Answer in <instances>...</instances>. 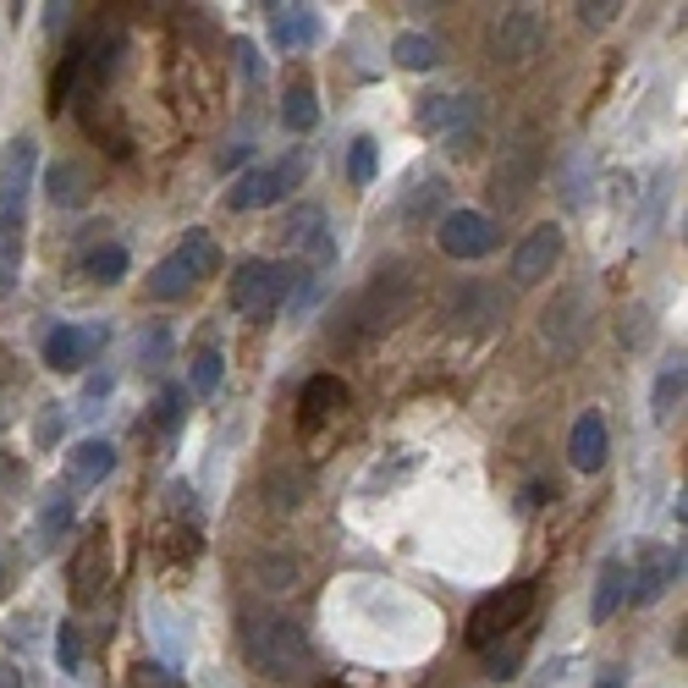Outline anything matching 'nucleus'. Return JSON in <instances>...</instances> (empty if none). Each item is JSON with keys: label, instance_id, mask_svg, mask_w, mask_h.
Returning <instances> with one entry per match:
<instances>
[{"label": "nucleus", "instance_id": "obj_45", "mask_svg": "<svg viewBox=\"0 0 688 688\" xmlns=\"http://www.w3.org/2000/svg\"><path fill=\"white\" fill-rule=\"evenodd\" d=\"M237 61H243L249 83H254V78H260V61H254V44H249V39H237Z\"/></svg>", "mask_w": 688, "mask_h": 688}, {"label": "nucleus", "instance_id": "obj_36", "mask_svg": "<svg viewBox=\"0 0 688 688\" xmlns=\"http://www.w3.org/2000/svg\"><path fill=\"white\" fill-rule=\"evenodd\" d=\"M254 578H260L265 589H292V584H297V561H292V556H275V550H265V556L254 561Z\"/></svg>", "mask_w": 688, "mask_h": 688}, {"label": "nucleus", "instance_id": "obj_48", "mask_svg": "<svg viewBox=\"0 0 688 688\" xmlns=\"http://www.w3.org/2000/svg\"><path fill=\"white\" fill-rule=\"evenodd\" d=\"M600 688H623V678H606V684H600Z\"/></svg>", "mask_w": 688, "mask_h": 688}, {"label": "nucleus", "instance_id": "obj_28", "mask_svg": "<svg viewBox=\"0 0 688 688\" xmlns=\"http://www.w3.org/2000/svg\"><path fill=\"white\" fill-rule=\"evenodd\" d=\"M314 122H320L314 89H308V83H292V89L281 94V128H286V133H314Z\"/></svg>", "mask_w": 688, "mask_h": 688}, {"label": "nucleus", "instance_id": "obj_2", "mask_svg": "<svg viewBox=\"0 0 688 688\" xmlns=\"http://www.w3.org/2000/svg\"><path fill=\"white\" fill-rule=\"evenodd\" d=\"M243 656L254 672L265 678H297L308 667V639L292 617H271V611H249L243 617Z\"/></svg>", "mask_w": 688, "mask_h": 688}, {"label": "nucleus", "instance_id": "obj_13", "mask_svg": "<svg viewBox=\"0 0 688 688\" xmlns=\"http://www.w3.org/2000/svg\"><path fill=\"white\" fill-rule=\"evenodd\" d=\"M105 578H111V529L94 524V529L83 535L78 556H72V600H78V606H94L100 589H105Z\"/></svg>", "mask_w": 688, "mask_h": 688}, {"label": "nucleus", "instance_id": "obj_31", "mask_svg": "<svg viewBox=\"0 0 688 688\" xmlns=\"http://www.w3.org/2000/svg\"><path fill=\"white\" fill-rule=\"evenodd\" d=\"M392 61L408 67V72H429V67H441V44H435L429 33H403V39L392 44Z\"/></svg>", "mask_w": 688, "mask_h": 688}, {"label": "nucleus", "instance_id": "obj_35", "mask_svg": "<svg viewBox=\"0 0 688 688\" xmlns=\"http://www.w3.org/2000/svg\"><path fill=\"white\" fill-rule=\"evenodd\" d=\"M375 171H381V149H375V138H353V149H347V182H353V188H370Z\"/></svg>", "mask_w": 688, "mask_h": 688}, {"label": "nucleus", "instance_id": "obj_39", "mask_svg": "<svg viewBox=\"0 0 688 688\" xmlns=\"http://www.w3.org/2000/svg\"><path fill=\"white\" fill-rule=\"evenodd\" d=\"M617 336H623V347H645L650 342V308H623Z\"/></svg>", "mask_w": 688, "mask_h": 688}, {"label": "nucleus", "instance_id": "obj_24", "mask_svg": "<svg viewBox=\"0 0 688 688\" xmlns=\"http://www.w3.org/2000/svg\"><path fill=\"white\" fill-rule=\"evenodd\" d=\"M72 513H78V507H72V490H61V485H55V490H50V502L39 507V529H33V535H39V550L61 546V535L72 529Z\"/></svg>", "mask_w": 688, "mask_h": 688}, {"label": "nucleus", "instance_id": "obj_27", "mask_svg": "<svg viewBox=\"0 0 688 688\" xmlns=\"http://www.w3.org/2000/svg\"><path fill=\"white\" fill-rule=\"evenodd\" d=\"M188 292H193V271H188L176 254L149 271V297H154V303H176V297H188Z\"/></svg>", "mask_w": 688, "mask_h": 688}, {"label": "nucleus", "instance_id": "obj_17", "mask_svg": "<svg viewBox=\"0 0 688 688\" xmlns=\"http://www.w3.org/2000/svg\"><path fill=\"white\" fill-rule=\"evenodd\" d=\"M606 452H611V429H606V418L589 408L573 418V435H567V463L578 468V474H600L606 468Z\"/></svg>", "mask_w": 688, "mask_h": 688}, {"label": "nucleus", "instance_id": "obj_26", "mask_svg": "<svg viewBox=\"0 0 688 688\" xmlns=\"http://www.w3.org/2000/svg\"><path fill=\"white\" fill-rule=\"evenodd\" d=\"M83 275H89V281H100V286H117V281L128 275V249H122V243H111V237H100V243L83 254Z\"/></svg>", "mask_w": 688, "mask_h": 688}, {"label": "nucleus", "instance_id": "obj_21", "mask_svg": "<svg viewBox=\"0 0 688 688\" xmlns=\"http://www.w3.org/2000/svg\"><path fill=\"white\" fill-rule=\"evenodd\" d=\"M44 193H50V204H55V210H78V204L89 199V176H83V165L55 160V165H50V176H44Z\"/></svg>", "mask_w": 688, "mask_h": 688}, {"label": "nucleus", "instance_id": "obj_33", "mask_svg": "<svg viewBox=\"0 0 688 688\" xmlns=\"http://www.w3.org/2000/svg\"><path fill=\"white\" fill-rule=\"evenodd\" d=\"M221 375H226V358L215 347H204L193 358V370H188V397H215L221 392Z\"/></svg>", "mask_w": 688, "mask_h": 688}, {"label": "nucleus", "instance_id": "obj_46", "mask_svg": "<svg viewBox=\"0 0 688 688\" xmlns=\"http://www.w3.org/2000/svg\"><path fill=\"white\" fill-rule=\"evenodd\" d=\"M0 688H22V672L11 661H0Z\"/></svg>", "mask_w": 688, "mask_h": 688}, {"label": "nucleus", "instance_id": "obj_41", "mask_svg": "<svg viewBox=\"0 0 688 688\" xmlns=\"http://www.w3.org/2000/svg\"><path fill=\"white\" fill-rule=\"evenodd\" d=\"M573 11H578V22H584V28H606L623 6H617V0H584V6H573Z\"/></svg>", "mask_w": 688, "mask_h": 688}, {"label": "nucleus", "instance_id": "obj_20", "mask_svg": "<svg viewBox=\"0 0 688 688\" xmlns=\"http://www.w3.org/2000/svg\"><path fill=\"white\" fill-rule=\"evenodd\" d=\"M303 496H308V479H303L297 463H271L265 468V502H271L275 513H292Z\"/></svg>", "mask_w": 688, "mask_h": 688}, {"label": "nucleus", "instance_id": "obj_3", "mask_svg": "<svg viewBox=\"0 0 688 688\" xmlns=\"http://www.w3.org/2000/svg\"><path fill=\"white\" fill-rule=\"evenodd\" d=\"M540 182V133L535 128H518V133L502 143V160H496V176H490V199L502 210H518Z\"/></svg>", "mask_w": 688, "mask_h": 688}, {"label": "nucleus", "instance_id": "obj_40", "mask_svg": "<svg viewBox=\"0 0 688 688\" xmlns=\"http://www.w3.org/2000/svg\"><path fill=\"white\" fill-rule=\"evenodd\" d=\"M55 661H61V672H78L83 667V639H78L72 623H61V634H55Z\"/></svg>", "mask_w": 688, "mask_h": 688}, {"label": "nucleus", "instance_id": "obj_12", "mask_svg": "<svg viewBox=\"0 0 688 688\" xmlns=\"http://www.w3.org/2000/svg\"><path fill=\"white\" fill-rule=\"evenodd\" d=\"M678 578H684V550L678 546H645L639 550L634 578H628V600H634V606H656Z\"/></svg>", "mask_w": 688, "mask_h": 688}, {"label": "nucleus", "instance_id": "obj_14", "mask_svg": "<svg viewBox=\"0 0 688 688\" xmlns=\"http://www.w3.org/2000/svg\"><path fill=\"white\" fill-rule=\"evenodd\" d=\"M281 237H286V249H303V260H308L314 271H325V265L336 260V243H331V226H325V210H320V204L286 210Z\"/></svg>", "mask_w": 688, "mask_h": 688}, {"label": "nucleus", "instance_id": "obj_18", "mask_svg": "<svg viewBox=\"0 0 688 688\" xmlns=\"http://www.w3.org/2000/svg\"><path fill=\"white\" fill-rule=\"evenodd\" d=\"M100 325L94 331H83V325H55L50 336H44V364L55 370V375H72V370H83L89 358H94V347H100Z\"/></svg>", "mask_w": 688, "mask_h": 688}, {"label": "nucleus", "instance_id": "obj_10", "mask_svg": "<svg viewBox=\"0 0 688 688\" xmlns=\"http://www.w3.org/2000/svg\"><path fill=\"white\" fill-rule=\"evenodd\" d=\"M507 320V297L485 281H463L446 292V325L452 331H496Z\"/></svg>", "mask_w": 688, "mask_h": 688}, {"label": "nucleus", "instance_id": "obj_22", "mask_svg": "<svg viewBox=\"0 0 688 688\" xmlns=\"http://www.w3.org/2000/svg\"><path fill=\"white\" fill-rule=\"evenodd\" d=\"M67 468H72L78 485H100V479L117 468V446H111V441H83V446H72Z\"/></svg>", "mask_w": 688, "mask_h": 688}, {"label": "nucleus", "instance_id": "obj_29", "mask_svg": "<svg viewBox=\"0 0 688 688\" xmlns=\"http://www.w3.org/2000/svg\"><path fill=\"white\" fill-rule=\"evenodd\" d=\"M441 204H446V182H441V176H424L408 199H403V221H408V226H424V221L441 215Z\"/></svg>", "mask_w": 688, "mask_h": 688}, {"label": "nucleus", "instance_id": "obj_15", "mask_svg": "<svg viewBox=\"0 0 688 688\" xmlns=\"http://www.w3.org/2000/svg\"><path fill=\"white\" fill-rule=\"evenodd\" d=\"M347 413V386L336 381V375H314L308 386H303V397H297V435L303 441H314L325 424H336Z\"/></svg>", "mask_w": 688, "mask_h": 688}, {"label": "nucleus", "instance_id": "obj_19", "mask_svg": "<svg viewBox=\"0 0 688 688\" xmlns=\"http://www.w3.org/2000/svg\"><path fill=\"white\" fill-rule=\"evenodd\" d=\"M271 39L281 50H303L320 39V17L308 6H271Z\"/></svg>", "mask_w": 688, "mask_h": 688}, {"label": "nucleus", "instance_id": "obj_32", "mask_svg": "<svg viewBox=\"0 0 688 688\" xmlns=\"http://www.w3.org/2000/svg\"><path fill=\"white\" fill-rule=\"evenodd\" d=\"M479 656H485V678L513 684V678H518V667H524V634H513L507 645H485Z\"/></svg>", "mask_w": 688, "mask_h": 688}, {"label": "nucleus", "instance_id": "obj_11", "mask_svg": "<svg viewBox=\"0 0 688 688\" xmlns=\"http://www.w3.org/2000/svg\"><path fill=\"white\" fill-rule=\"evenodd\" d=\"M33 171H39V143L33 138H11L6 154H0V221H22Z\"/></svg>", "mask_w": 688, "mask_h": 688}, {"label": "nucleus", "instance_id": "obj_30", "mask_svg": "<svg viewBox=\"0 0 688 688\" xmlns=\"http://www.w3.org/2000/svg\"><path fill=\"white\" fill-rule=\"evenodd\" d=\"M22 275V221H0V297L17 292Z\"/></svg>", "mask_w": 688, "mask_h": 688}, {"label": "nucleus", "instance_id": "obj_16", "mask_svg": "<svg viewBox=\"0 0 688 688\" xmlns=\"http://www.w3.org/2000/svg\"><path fill=\"white\" fill-rule=\"evenodd\" d=\"M556 260H561V226L556 221H540L524 243H518V254H513V281L518 286H535V281H546L556 271Z\"/></svg>", "mask_w": 688, "mask_h": 688}, {"label": "nucleus", "instance_id": "obj_25", "mask_svg": "<svg viewBox=\"0 0 688 688\" xmlns=\"http://www.w3.org/2000/svg\"><path fill=\"white\" fill-rule=\"evenodd\" d=\"M176 260L193 271V281H204V275H221V243L204 232V226H193L188 237H182V249H176Z\"/></svg>", "mask_w": 688, "mask_h": 688}, {"label": "nucleus", "instance_id": "obj_38", "mask_svg": "<svg viewBox=\"0 0 688 688\" xmlns=\"http://www.w3.org/2000/svg\"><path fill=\"white\" fill-rule=\"evenodd\" d=\"M204 550V540H199V529L193 524H171L165 529V546H160V556H171V561H193Z\"/></svg>", "mask_w": 688, "mask_h": 688}, {"label": "nucleus", "instance_id": "obj_6", "mask_svg": "<svg viewBox=\"0 0 688 688\" xmlns=\"http://www.w3.org/2000/svg\"><path fill=\"white\" fill-rule=\"evenodd\" d=\"M540 44H546V17L535 6H507L485 33V50L496 67H529L540 55Z\"/></svg>", "mask_w": 688, "mask_h": 688}, {"label": "nucleus", "instance_id": "obj_23", "mask_svg": "<svg viewBox=\"0 0 688 688\" xmlns=\"http://www.w3.org/2000/svg\"><path fill=\"white\" fill-rule=\"evenodd\" d=\"M623 600H628V567H623V561L611 556V561L600 567V584H595V600H589V617H595V623H611Z\"/></svg>", "mask_w": 688, "mask_h": 688}, {"label": "nucleus", "instance_id": "obj_1", "mask_svg": "<svg viewBox=\"0 0 688 688\" xmlns=\"http://www.w3.org/2000/svg\"><path fill=\"white\" fill-rule=\"evenodd\" d=\"M413 303H418V271H413V265H386L381 275H370V286L342 308L347 336L375 342V336L397 331V325L413 314Z\"/></svg>", "mask_w": 688, "mask_h": 688}, {"label": "nucleus", "instance_id": "obj_42", "mask_svg": "<svg viewBox=\"0 0 688 688\" xmlns=\"http://www.w3.org/2000/svg\"><path fill=\"white\" fill-rule=\"evenodd\" d=\"M133 678H138V688H182V678H176V672H165L160 661H138Z\"/></svg>", "mask_w": 688, "mask_h": 688}, {"label": "nucleus", "instance_id": "obj_4", "mask_svg": "<svg viewBox=\"0 0 688 688\" xmlns=\"http://www.w3.org/2000/svg\"><path fill=\"white\" fill-rule=\"evenodd\" d=\"M292 275L297 271L271 265V260H243L237 275H232V308H237L243 320H254V325H271L281 297L292 292Z\"/></svg>", "mask_w": 688, "mask_h": 688}, {"label": "nucleus", "instance_id": "obj_8", "mask_svg": "<svg viewBox=\"0 0 688 688\" xmlns=\"http://www.w3.org/2000/svg\"><path fill=\"white\" fill-rule=\"evenodd\" d=\"M435 243H441L446 260H485V254H496L502 226L485 210H446L435 221Z\"/></svg>", "mask_w": 688, "mask_h": 688}, {"label": "nucleus", "instance_id": "obj_47", "mask_svg": "<svg viewBox=\"0 0 688 688\" xmlns=\"http://www.w3.org/2000/svg\"><path fill=\"white\" fill-rule=\"evenodd\" d=\"M89 397H111V375H94L89 381Z\"/></svg>", "mask_w": 688, "mask_h": 688}, {"label": "nucleus", "instance_id": "obj_37", "mask_svg": "<svg viewBox=\"0 0 688 688\" xmlns=\"http://www.w3.org/2000/svg\"><path fill=\"white\" fill-rule=\"evenodd\" d=\"M182 418H188V386H165V392H160V403H154V424H160L165 435H176V429H182Z\"/></svg>", "mask_w": 688, "mask_h": 688}, {"label": "nucleus", "instance_id": "obj_43", "mask_svg": "<svg viewBox=\"0 0 688 688\" xmlns=\"http://www.w3.org/2000/svg\"><path fill=\"white\" fill-rule=\"evenodd\" d=\"M165 353H171V336H165V331H154V336L143 342V364H165Z\"/></svg>", "mask_w": 688, "mask_h": 688}, {"label": "nucleus", "instance_id": "obj_5", "mask_svg": "<svg viewBox=\"0 0 688 688\" xmlns=\"http://www.w3.org/2000/svg\"><path fill=\"white\" fill-rule=\"evenodd\" d=\"M529 606H535V584H529V578L502 584L496 595H485V600L468 611V645H474V650L502 645V639H507V634L529 617Z\"/></svg>", "mask_w": 688, "mask_h": 688}, {"label": "nucleus", "instance_id": "obj_7", "mask_svg": "<svg viewBox=\"0 0 688 688\" xmlns=\"http://www.w3.org/2000/svg\"><path fill=\"white\" fill-rule=\"evenodd\" d=\"M589 336V292L584 286H561L540 314V342H546L556 358H573Z\"/></svg>", "mask_w": 688, "mask_h": 688}, {"label": "nucleus", "instance_id": "obj_49", "mask_svg": "<svg viewBox=\"0 0 688 688\" xmlns=\"http://www.w3.org/2000/svg\"><path fill=\"white\" fill-rule=\"evenodd\" d=\"M0 595H6V561H0Z\"/></svg>", "mask_w": 688, "mask_h": 688}, {"label": "nucleus", "instance_id": "obj_34", "mask_svg": "<svg viewBox=\"0 0 688 688\" xmlns=\"http://www.w3.org/2000/svg\"><path fill=\"white\" fill-rule=\"evenodd\" d=\"M684 386H688V375H684V358H678V364H667V370H661V381H656V397H650V413H656L661 424L678 413V403H684Z\"/></svg>", "mask_w": 688, "mask_h": 688}, {"label": "nucleus", "instance_id": "obj_44", "mask_svg": "<svg viewBox=\"0 0 688 688\" xmlns=\"http://www.w3.org/2000/svg\"><path fill=\"white\" fill-rule=\"evenodd\" d=\"M55 435H61V408H50L44 418H39V446H50Z\"/></svg>", "mask_w": 688, "mask_h": 688}, {"label": "nucleus", "instance_id": "obj_9", "mask_svg": "<svg viewBox=\"0 0 688 688\" xmlns=\"http://www.w3.org/2000/svg\"><path fill=\"white\" fill-rule=\"evenodd\" d=\"M303 182V154H286L275 165H254L237 176V188L226 193V210H265L275 199H286L292 188Z\"/></svg>", "mask_w": 688, "mask_h": 688}]
</instances>
